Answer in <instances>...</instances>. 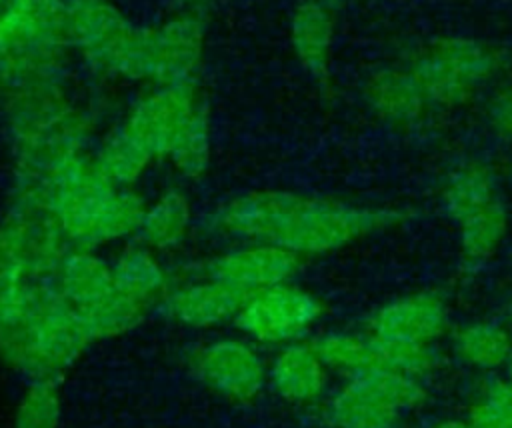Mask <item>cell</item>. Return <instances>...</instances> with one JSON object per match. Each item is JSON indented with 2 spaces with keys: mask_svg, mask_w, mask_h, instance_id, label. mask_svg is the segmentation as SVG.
<instances>
[{
  "mask_svg": "<svg viewBox=\"0 0 512 428\" xmlns=\"http://www.w3.org/2000/svg\"><path fill=\"white\" fill-rule=\"evenodd\" d=\"M192 374L232 404H252L268 386V364L242 338H216L198 346L190 358Z\"/></svg>",
  "mask_w": 512,
  "mask_h": 428,
  "instance_id": "9c48e42d",
  "label": "cell"
},
{
  "mask_svg": "<svg viewBox=\"0 0 512 428\" xmlns=\"http://www.w3.org/2000/svg\"><path fill=\"white\" fill-rule=\"evenodd\" d=\"M190 220L188 202L184 196L170 192L164 194L148 212H144L140 230L148 246L168 248L184 236Z\"/></svg>",
  "mask_w": 512,
  "mask_h": 428,
  "instance_id": "ac0fdd59",
  "label": "cell"
},
{
  "mask_svg": "<svg viewBox=\"0 0 512 428\" xmlns=\"http://www.w3.org/2000/svg\"><path fill=\"white\" fill-rule=\"evenodd\" d=\"M502 376H504V380L512 386V358L508 360V364L504 366V370H502Z\"/></svg>",
  "mask_w": 512,
  "mask_h": 428,
  "instance_id": "7402d4cb",
  "label": "cell"
},
{
  "mask_svg": "<svg viewBox=\"0 0 512 428\" xmlns=\"http://www.w3.org/2000/svg\"><path fill=\"white\" fill-rule=\"evenodd\" d=\"M246 294L210 278L180 288L168 298L170 316L190 328H212L236 318Z\"/></svg>",
  "mask_w": 512,
  "mask_h": 428,
  "instance_id": "5bb4252c",
  "label": "cell"
},
{
  "mask_svg": "<svg viewBox=\"0 0 512 428\" xmlns=\"http://www.w3.org/2000/svg\"><path fill=\"white\" fill-rule=\"evenodd\" d=\"M332 40L334 26L330 16L318 8H306L296 26V46L302 64L316 76L328 72L330 56H332Z\"/></svg>",
  "mask_w": 512,
  "mask_h": 428,
  "instance_id": "e0dca14e",
  "label": "cell"
},
{
  "mask_svg": "<svg viewBox=\"0 0 512 428\" xmlns=\"http://www.w3.org/2000/svg\"><path fill=\"white\" fill-rule=\"evenodd\" d=\"M322 362L338 380L378 368V348L372 336L360 328H332L312 340Z\"/></svg>",
  "mask_w": 512,
  "mask_h": 428,
  "instance_id": "9a60e30c",
  "label": "cell"
},
{
  "mask_svg": "<svg viewBox=\"0 0 512 428\" xmlns=\"http://www.w3.org/2000/svg\"><path fill=\"white\" fill-rule=\"evenodd\" d=\"M362 328L380 344L438 346L452 330V308L436 288H412L378 302Z\"/></svg>",
  "mask_w": 512,
  "mask_h": 428,
  "instance_id": "ba28073f",
  "label": "cell"
},
{
  "mask_svg": "<svg viewBox=\"0 0 512 428\" xmlns=\"http://www.w3.org/2000/svg\"><path fill=\"white\" fill-rule=\"evenodd\" d=\"M364 98L372 114L396 130H414L436 118L404 64L372 70L364 80Z\"/></svg>",
  "mask_w": 512,
  "mask_h": 428,
  "instance_id": "8fae6325",
  "label": "cell"
},
{
  "mask_svg": "<svg viewBox=\"0 0 512 428\" xmlns=\"http://www.w3.org/2000/svg\"><path fill=\"white\" fill-rule=\"evenodd\" d=\"M428 400V380L374 368L340 380L322 410L328 428H406Z\"/></svg>",
  "mask_w": 512,
  "mask_h": 428,
  "instance_id": "5b68a950",
  "label": "cell"
},
{
  "mask_svg": "<svg viewBox=\"0 0 512 428\" xmlns=\"http://www.w3.org/2000/svg\"><path fill=\"white\" fill-rule=\"evenodd\" d=\"M90 342L82 320L44 284H26L0 316V358L28 384L58 386Z\"/></svg>",
  "mask_w": 512,
  "mask_h": 428,
  "instance_id": "7a4b0ae2",
  "label": "cell"
},
{
  "mask_svg": "<svg viewBox=\"0 0 512 428\" xmlns=\"http://www.w3.org/2000/svg\"><path fill=\"white\" fill-rule=\"evenodd\" d=\"M300 264L302 258L290 250L272 244H252L214 258L208 266V276L248 296L256 290L292 280Z\"/></svg>",
  "mask_w": 512,
  "mask_h": 428,
  "instance_id": "7c38bea8",
  "label": "cell"
},
{
  "mask_svg": "<svg viewBox=\"0 0 512 428\" xmlns=\"http://www.w3.org/2000/svg\"><path fill=\"white\" fill-rule=\"evenodd\" d=\"M448 348L454 362L474 374H502L512 358V326L488 316L460 322L448 334Z\"/></svg>",
  "mask_w": 512,
  "mask_h": 428,
  "instance_id": "4fadbf2b",
  "label": "cell"
},
{
  "mask_svg": "<svg viewBox=\"0 0 512 428\" xmlns=\"http://www.w3.org/2000/svg\"><path fill=\"white\" fill-rule=\"evenodd\" d=\"M428 428H478V426L464 412H456V414L438 416Z\"/></svg>",
  "mask_w": 512,
  "mask_h": 428,
  "instance_id": "44dd1931",
  "label": "cell"
},
{
  "mask_svg": "<svg viewBox=\"0 0 512 428\" xmlns=\"http://www.w3.org/2000/svg\"><path fill=\"white\" fill-rule=\"evenodd\" d=\"M114 272L120 286L146 308L162 294L166 286L160 264L146 250L140 248L124 252L116 260Z\"/></svg>",
  "mask_w": 512,
  "mask_h": 428,
  "instance_id": "d6986e66",
  "label": "cell"
},
{
  "mask_svg": "<svg viewBox=\"0 0 512 428\" xmlns=\"http://www.w3.org/2000/svg\"><path fill=\"white\" fill-rule=\"evenodd\" d=\"M508 186H510V192H512V172H510V178H508Z\"/></svg>",
  "mask_w": 512,
  "mask_h": 428,
  "instance_id": "603a6c76",
  "label": "cell"
},
{
  "mask_svg": "<svg viewBox=\"0 0 512 428\" xmlns=\"http://www.w3.org/2000/svg\"><path fill=\"white\" fill-rule=\"evenodd\" d=\"M60 414L62 406L54 384H28L16 406L12 428H58Z\"/></svg>",
  "mask_w": 512,
  "mask_h": 428,
  "instance_id": "ffe728a7",
  "label": "cell"
},
{
  "mask_svg": "<svg viewBox=\"0 0 512 428\" xmlns=\"http://www.w3.org/2000/svg\"><path fill=\"white\" fill-rule=\"evenodd\" d=\"M398 214L334 196L294 190H256L228 200L218 224L252 244H272L304 256L346 250L392 226Z\"/></svg>",
  "mask_w": 512,
  "mask_h": 428,
  "instance_id": "6da1fadb",
  "label": "cell"
},
{
  "mask_svg": "<svg viewBox=\"0 0 512 428\" xmlns=\"http://www.w3.org/2000/svg\"><path fill=\"white\" fill-rule=\"evenodd\" d=\"M478 428H512V386L502 374L486 376L462 410Z\"/></svg>",
  "mask_w": 512,
  "mask_h": 428,
  "instance_id": "2e32d148",
  "label": "cell"
},
{
  "mask_svg": "<svg viewBox=\"0 0 512 428\" xmlns=\"http://www.w3.org/2000/svg\"><path fill=\"white\" fill-rule=\"evenodd\" d=\"M54 288L82 320L92 342L128 332L148 310L120 286L114 266L90 254L60 262Z\"/></svg>",
  "mask_w": 512,
  "mask_h": 428,
  "instance_id": "8992f818",
  "label": "cell"
},
{
  "mask_svg": "<svg viewBox=\"0 0 512 428\" xmlns=\"http://www.w3.org/2000/svg\"><path fill=\"white\" fill-rule=\"evenodd\" d=\"M406 70L430 104L434 116H448L472 106L504 70V54L472 36H436L414 48Z\"/></svg>",
  "mask_w": 512,
  "mask_h": 428,
  "instance_id": "277c9868",
  "label": "cell"
},
{
  "mask_svg": "<svg viewBox=\"0 0 512 428\" xmlns=\"http://www.w3.org/2000/svg\"><path fill=\"white\" fill-rule=\"evenodd\" d=\"M332 378L312 340L280 346L268 362V386L284 404L294 408L324 404L332 390Z\"/></svg>",
  "mask_w": 512,
  "mask_h": 428,
  "instance_id": "30bf717a",
  "label": "cell"
},
{
  "mask_svg": "<svg viewBox=\"0 0 512 428\" xmlns=\"http://www.w3.org/2000/svg\"><path fill=\"white\" fill-rule=\"evenodd\" d=\"M438 200L460 256L472 266L498 260L512 236V210L496 170L476 158L456 164L444 176Z\"/></svg>",
  "mask_w": 512,
  "mask_h": 428,
  "instance_id": "3957f363",
  "label": "cell"
},
{
  "mask_svg": "<svg viewBox=\"0 0 512 428\" xmlns=\"http://www.w3.org/2000/svg\"><path fill=\"white\" fill-rule=\"evenodd\" d=\"M326 310L322 296L288 280L248 294L236 314V326L252 342L280 348L308 340Z\"/></svg>",
  "mask_w": 512,
  "mask_h": 428,
  "instance_id": "52a82bcc",
  "label": "cell"
}]
</instances>
